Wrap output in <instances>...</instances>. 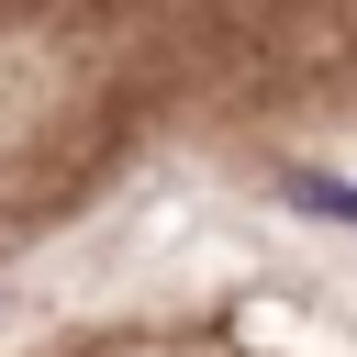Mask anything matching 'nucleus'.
<instances>
[{
    "mask_svg": "<svg viewBox=\"0 0 357 357\" xmlns=\"http://www.w3.org/2000/svg\"><path fill=\"white\" fill-rule=\"evenodd\" d=\"M279 190H290V212H312V223H346V234H357V190H346V178H324V167H290Z\"/></svg>",
    "mask_w": 357,
    "mask_h": 357,
    "instance_id": "f257e3e1",
    "label": "nucleus"
}]
</instances>
